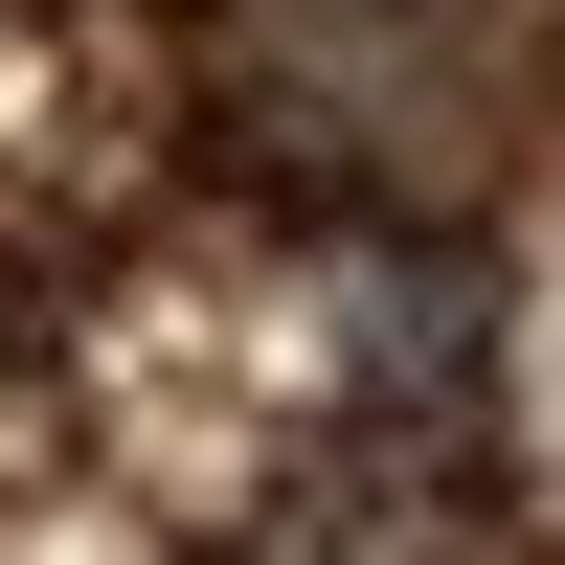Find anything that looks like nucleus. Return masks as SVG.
I'll return each instance as SVG.
<instances>
[{
  "label": "nucleus",
  "instance_id": "nucleus-1",
  "mask_svg": "<svg viewBox=\"0 0 565 565\" xmlns=\"http://www.w3.org/2000/svg\"><path fill=\"white\" fill-rule=\"evenodd\" d=\"M362 407H452V385H476V362H498V295H476V249H385V271H362Z\"/></svg>",
  "mask_w": 565,
  "mask_h": 565
}]
</instances>
